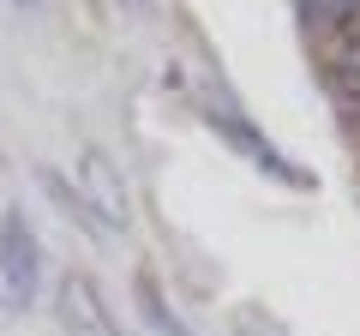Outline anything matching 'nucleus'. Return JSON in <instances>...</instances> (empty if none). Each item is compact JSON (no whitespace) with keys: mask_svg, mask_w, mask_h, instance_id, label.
<instances>
[{"mask_svg":"<svg viewBox=\"0 0 360 336\" xmlns=\"http://www.w3.org/2000/svg\"><path fill=\"white\" fill-rule=\"evenodd\" d=\"M205 127L217 132V138L229 144L234 156H246L252 168H264L270 181H283V186H307V181H312L307 168H295V162H288V156L276 150V144H270V138H264V132H258L246 115H234V108H205Z\"/></svg>","mask_w":360,"mask_h":336,"instance_id":"2","label":"nucleus"},{"mask_svg":"<svg viewBox=\"0 0 360 336\" xmlns=\"http://www.w3.org/2000/svg\"><path fill=\"white\" fill-rule=\"evenodd\" d=\"M54 312H60L66 336H120V324H115V312H108L103 288L90 283L84 271H66V276H60V295H54Z\"/></svg>","mask_w":360,"mask_h":336,"instance_id":"4","label":"nucleus"},{"mask_svg":"<svg viewBox=\"0 0 360 336\" xmlns=\"http://www.w3.org/2000/svg\"><path fill=\"white\" fill-rule=\"evenodd\" d=\"M37 288H42V246L30 217L13 205L0 217V312H30Z\"/></svg>","mask_w":360,"mask_h":336,"instance_id":"1","label":"nucleus"},{"mask_svg":"<svg viewBox=\"0 0 360 336\" xmlns=\"http://www.w3.org/2000/svg\"><path fill=\"white\" fill-rule=\"evenodd\" d=\"M6 6H18V13H42V0H6Z\"/></svg>","mask_w":360,"mask_h":336,"instance_id":"8","label":"nucleus"},{"mask_svg":"<svg viewBox=\"0 0 360 336\" xmlns=\"http://www.w3.org/2000/svg\"><path fill=\"white\" fill-rule=\"evenodd\" d=\"M37 181H42V193L54 198V210H60L66 222H78V228H84V234H96V240H103V234H115L103 217H96V210H90V198H84V193H78V186L60 174V168H37Z\"/></svg>","mask_w":360,"mask_h":336,"instance_id":"5","label":"nucleus"},{"mask_svg":"<svg viewBox=\"0 0 360 336\" xmlns=\"http://www.w3.org/2000/svg\"><path fill=\"white\" fill-rule=\"evenodd\" d=\"M342 18H360V0H307V25L319 30V37L336 30Z\"/></svg>","mask_w":360,"mask_h":336,"instance_id":"7","label":"nucleus"},{"mask_svg":"<svg viewBox=\"0 0 360 336\" xmlns=\"http://www.w3.org/2000/svg\"><path fill=\"white\" fill-rule=\"evenodd\" d=\"M139 312H144V324H150L156 336H198L193 324H186V318H180V312L162 300V288H156L150 276H139Z\"/></svg>","mask_w":360,"mask_h":336,"instance_id":"6","label":"nucleus"},{"mask_svg":"<svg viewBox=\"0 0 360 336\" xmlns=\"http://www.w3.org/2000/svg\"><path fill=\"white\" fill-rule=\"evenodd\" d=\"M78 193L90 198V210H96V217H103L115 234L132 222V193H127V174H120V168L108 162V156L96 150V144H84V150H78Z\"/></svg>","mask_w":360,"mask_h":336,"instance_id":"3","label":"nucleus"}]
</instances>
